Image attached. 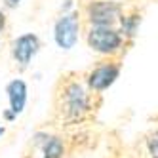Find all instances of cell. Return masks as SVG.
Returning <instances> with one entry per match:
<instances>
[{
	"label": "cell",
	"mask_w": 158,
	"mask_h": 158,
	"mask_svg": "<svg viewBox=\"0 0 158 158\" xmlns=\"http://www.w3.org/2000/svg\"><path fill=\"white\" fill-rule=\"evenodd\" d=\"M99 95L94 94L84 82L82 76L74 73H69L59 78L57 88H55V97H53V112L55 118L61 124L74 126L82 124L97 109V99Z\"/></svg>",
	"instance_id": "obj_1"
},
{
	"label": "cell",
	"mask_w": 158,
	"mask_h": 158,
	"mask_svg": "<svg viewBox=\"0 0 158 158\" xmlns=\"http://www.w3.org/2000/svg\"><path fill=\"white\" fill-rule=\"evenodd\" d=\"M84 40L88 48L101 57H118L126 53L128 46L131 44L122 36L118 27H99V25H88L84 32Z\"/></svg>",
	"instance_id": "obj_2"
},
{
	"label": "cell",
	"mask_w": 158,
	"mask_h": 158,
	"mask_svg": "<svg viewBox=\"0 0 158 158\" xmlns=\"http://www.w3.org/2000/svg\"><path fill=\"white\" fill-rule=\"evenodd\" d=\"M124 12V4L116 0H86L82 4L80 15L86 25L99 27H116Z\"/></svg>",
	"instance_id": "obj_3"
},
{
	"label": "cell",
	"mask_w": 158,
	"mask_h": 158,
	"mask_svg": "<svg viewBox=\"0 0 158 158\" xmlns=\"http://www.w3.org/2000/svg\"><path fill=\"white\" fill-rule=\"evenodd\" d=\"M120 73H122V59H118V57H103L101 61H97L82 78H84L86 86L92 89L94 94L101 95L118 80Z\"/></svg>",
	"instance_id": "obj_4"
},
{
	"label": "cell",
	"mask_w": 158,
	"mask_h": 158,
	"mask_svg": "<svg viewBox=\"0 0 158 158\" xmlns=\"http://www.w3.org/2000/svg\"><path fill=\"white\" fill-rule=\"evenodd\" d=\"M82 31V15L80 10H69L63 12L53 23V40L57 48L63 52H69L76 46Z\"/></svg>",
	"instance_id": "obj_5"
},
{
	"label": "cell",
	"mask_w": 158,
	"mask_h": 158,
	"mask_svg": "<svg viewBox=\"0 0 158 158\" xmlns=\"http://www.w3.org/2000/svg\"><path fill=\"white\" fill-rule=\"evenodd\" d=\"M40 48H42V42L35 32H23V35H19L12 42V46H10V55H12L14 63L23 71L31 65V61L36 57Z\"/></svg>",
	"instance_id": "obj_6"
},
{
	"label": "cell",
	"mask_w": 158,
	"mask_h": 158,
	"mask_svg": "<svg viewBox=\"0 0 158 158\" xmlns=\"http://www.w3.org/2000/svg\"><path fill=\"white\" fill-rule=\"evenodd\" d=\"M32 145L40 151L42 158H67V154H69L67 139L59 133H50L40 130L32 135Z\"/></svg>",
	"instance_id": "obj_7"
},
{
	"label": "cell",
	"mask_w": 158,
	"mask_h": 158,
	"mask_svg": "<svg viewBox=\"0 0 158 158\" xmlns=\"http://www.w3.org/2000/svg\"><path fill=\"white\" fill-rule=\"evenodd\" d=\"M6 97H8V110L17 118L23 114L29 101V86L21 78H14L6 84Z\"/></svg>",
	"instance_id": "obj_8"
},
{
	"label": "cell",
	"mask_w": 158,
	"mask_h": 158,
	"mask_svg": "<svg viewBox=\"0 0 158 158\" xmlns=\"http://www.w3.org/2000/svg\"><path fill=\"white\" fill-rule=\"evenodd\" d=\"M139 25H141V12L137 8H130L126 10L124 8V12L118 19V31L122 32V36L126 38L130 44L135 40V36H137V32H139Z\"/></svg>",
	"instance_id": "obj_9"
},
{
	"label": "cell",
	"mask_w": 158,
	"mask_h": 158,
	"mask_svg": "<svg viewBox=\"0 0 158 158\" xmlns=\"http://www.w3.org/2000/svg\"><path fill=\"white\" fill-rule=\"evenodd\" d=\"M145 154L147 158H158V130H152L145 135Z\"/></svg>",
	"instance_id": "obj_10"
},
{
	"label": "cell",
	"mask_w": 158,
	"mask_h": 158,
	"mask_svg": "<svg viewBox=\"0 0 158 158\" xmlns=\"http://www.w3.org/2000/svg\"><path fill=\"white\" fill-rule=\"evenodd\" d=\"M23 0H2V6L6 8V10H14V8H17Z\"/></svg>",
	"instance_id": "obj_11"
},
{
	"label": "cell",
	"mask_w": 158,
	"mask_h": 158,
	"mask_svg": "<svg viewBox=\"0 0 158 158\" xmlns=\"http://www.w3.org/2000/svg\"><path fill=\"white\" fill-rule=\"evenodd\" d=\"M6 25H8V17H6V12L0 8V35L6 31Z\"/></svg>",
	"instance_id": "obj_12"
},
{
	"label": "cell",
	"mask_w": 158,
	"mask_h": 158,
	"mask_svg": "<svg viewBox=\"0 0 158 158\" xmlns=\"http://www.w3.org/2000/svg\"><path fill=\"white\" fill-rule=\"evenodd\" d=\"M4 133H6V128H4V126H0V137H2Z\"/></svg>",
	"instance_id": "obj_13"
},
{
	"label": "cell",
	"mask_w": 158,
	"mask_h": 158,
	"mask_svg": "<svg viewBox=\"0 0 158 158\" xmlns=\"http://www.w3.org/2000/svg\"><path fill=\"white\" fill-rule=\"evenodd\" d=\"M23 158H32V156H31V154H25V156H23Z\"/></svg>",
	"instance_id": "obj_14"
},
{
	"label": "cell",
	"mask_w": 158,
	"mask_h": 158,
	"mask_svg": "<svg viewBox=\"0 0 158 158\" xmlns=\"http://www.w3.org/2000/svg\"><path fill=\"white\" fill-rule=\"evenodd\" d=\"M0 48H2V38H0Z\"/></svg>",
	"instance_id": "obj_15"
}]
</instances>
